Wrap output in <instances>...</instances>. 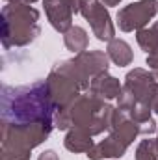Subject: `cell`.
Returning a JSON list of instances; mask_svg holds the SVG:
<instances>
[{
  "instance_id": "cell-10",
  "label": "cell",
  "mask_w": 158,
  "mask_h": 160,
  "mask_svg": "<svg viewBox=\"0 0 158 160\" xmlns=\"http://www.w3.org/2000/svg\"><path fill=\"white\" fill-rule=\"evenodd\" d=\"M108 130H110L112 136L123 140L126 145H130V143L140 136V127H138V123H134V121L130 119V116H128L126 112L119 110L117 106H116V110H114L112 123H110V128H108Z\"/></svg>"
},
{
  "instance_id": "cell-11",
  "label": "cell",
  "mask_w": 158,
  "mask_h": 160,
  "mask_svg": "<svg viewBox=\"0 0 158 160\" xmlns=\"http://www.w3.org/2000/svg\"><path fill=\"white\" fill-rule=\"evenodd\" d=\"M126 149H128V145H126L123 140H119V138H116V136L108 134L102 142L95 143V145L86 153V157H87L89 160L121 158V157H125Z\"/></svg>"
},
{
  "instance_id": "cell-19",
  "label": "cell",
  "mask_w": 158,
  "mask_h": 160,
  "mask_svg": "<svg viewBox=\"0 0 158 160\" xmlns=\"http://www.w3.org/2000/svg\"><path fill=\"white\" fill-rule=\"evenodd\" d=\"M134 104H136V99L128 93V91H121V95L117 97V108L119 110H123V112H130L132 108H134Z\"/></svg>"
},
{
  "instance_id": "cell-4",
  "label": "cell",
  "mask_w": 158,
  "mask_h": 160,
  "mask_svg": "<svg viewBox=\"0 0 158 160\" xmlns=\"http://www.w3.org/2000/svg\"><path fill=\"white\" fill-rule=\"evenodd\" d=\"M110 58L102 50H84L71 60L58 62L52 69L71 78L80 89H89L91 80L102 73H108Z\"/></svg>"
},
{
  "instance_id": "cell-26",
  "label": "cell",
  "mask_w": 158,
  "mask_h": 160,
  "mask_svg": "<svg viewBox=\"0 0 158 160\" xmlns=\"http://www.w3.org/2000/svg\"><path fill=\"white\" fill-rule=\"evenodd\" d=\"M6 2H9V4H11V2H21V0H6Z\"/></svg>"
},
{
  "instance_id": "cell-13",
  "label": "cell",
  "mask_w": 158,
  "mask_h": 160,
  "mask_svg": "<svg viewBox=\"0 0 158 160\" xmlns=\"http://www.w3.org/2000/svg\"><path fill=\"white\" fill-rule=\"evenodd\" d=\"M63 145L71 153H87L95 143H93V136L89 132H86L84 128H78V127H73L67 130Z\"/></svg>"
},
{
  "instance_id": "cell-7",
  "label": "cell",
  "mask_w": 158,
  "mask_h": 160,
  "mask_svg": "<svg viewBox=\"0 0 158 160\" xmlns=\"http://www.w3.org/2000/svg\"><path fill=\"white\" fill-rule=\"evenodd\" d=\"M45 80H47L48 95H50V99H52L56 110H65V108H69V106L77 101V97L82 95V89H80L73 80L67 78V77L62 75V73H58V71H54V69L48 73V77Z\"/></svg>"
},
{
  "instance_id": "cell-12",
  "label": "cell",
  "mask_w": 158,
  "mask_h": 160,
  "mask_svg": "<svg viewBox=\"0 0 158 160\" xmlns=\"http://www.w3.org/2000/svg\"><path fill=\"white\" fill-rule=\"evenodd\" d=\"M123 91V84L110 73H102L91 80L89 84V93L102 99V101H114L117 99Z\"/></svg>"
},
{
  "instance_id": "cell-22",
  "label": "cell",
  "mask_w": 158,
  "mask_h": 160,
  "mask_svg": "<svg viewBox=\"0 0 158 160\" xmlns=\"http://www.w3.org/2000/svg\"><path fill=\"white\" fill-rule=\"evenodd\" d=\"M151 110L158 114V82H156V88H155V93H153V99H151Z\"/></svg>"
},
{
  "instance_id": "cell-3",
  "label": "cell",
  "mask_w": 158,
  "mask_h": 160,
  "mask_svg": "<svg viewBox=\"0 0 158 160\" xmlns=\"http://www.w3.org/2000/svg\"><path fill=\"white\" fill-rule=\"evenodd\" d=\"M67 110L73 127L84 128L91 136H99L110 128L116 106L108 104V101H102L91 93H82Z\"/></svg>"
},
{
  "instance_id": "cell-24",
  "label": "cell",
  "mask_w": 158,
  "mask_h": 160,
  "mask_svg": "<svg viewBox=\"0 0 158 160\" xmlns=\"http://www.w3.org/2000/svg\"><path fill=\"white\" fill-rule=\"evenodd\" d=\"M151 28H153V32H155V34L158 36V21L155 22V24H153V26H151Z\"/></svg>"
},
{
  "instance_id": "cell-18",
  "label": "cell",
  "mask_w": 158,
  "mask_h": 160,
  "mask_svg": "<svg viewBox=\"0 0 158 160\" xmlns=\"http://www.w3.org/2000/svg\"><path fill=\"white\" fill-rule=\"evenodd\" d=\"M151 112H153L151 106L141 104V102H136L134 108H132L130 112H126V114L130 116V119L134 121V123H138V127H141V125H145V123H149V121L153 119Z\"/></svg>"
},
{
  "instance_id": "cell-21",
  "label": "cell",
  "mask_w": 158,
  "mask_h": 160,
  "mask_svg": "<svg viewBox=\"0 0 158 160\" xmlns=\"http://www.w3.org/2000/svg\"><path fill=\"white\" fill-rule=\"evenodd\" d=\"M37 160H60L58 158V155H56V151H52V149H48V151H45V153H41L39 158Z\"/></svg>"
},
{
  "instance_id": "cell-16",
  "label": "cell",
  "mask_w": 158,
  "mask_h": 160,
  "mask_svg": "<svg viewBox=\"0 0 158 160\" xmlns=\"http://www.w3.org/2000/svg\"><path fill=\"white\" fill-rule=\"evenodd\" d=\"M136 41L140 45V48L147 54H151L153 50L158 48V36L153 32V28H141L136 32Z\"/></svg>"
},
{
  "instance_id": "cell-20",
  "label": "cell",
  "mask_w": 158,
  "mask_h": 160,
  "mask_svg": "<svg viewBox=\"0 0 158 160\" xmlns=\"http://www.w3.org/2000/svg\"><path fill=\"white\" fill-rule=\"evenodd\" d=\"M145 63L149 65V71L153 73V77L158 80V48H156V50H153L151 54H147Z\"/></svg>"
},
{
  "instance_id": "cell-23",
  "label": "cell",
  "mask_w": 158,
  "mask_h": 160,
  "mask_svg": "<svg viewBox=\"0 0 158 160\" xmlns=\"http://www.w3.org/2000/svg\"><path fill=\"white\" fill-rule=\"evenodd\" d=\"M119 2H121V0H102L104 6H119Z\"/></svg>"
},
{
  "instance_id": "cell-27",
  "label": "cell",
  "mask_w": 158,
  "mask_h": 160,
  "mask_svg": "<svg viewBox=\"0 0 158 160\" xmlns=\"http://www.w3.org/2000/svg\"><path fill=\"white\" fill-rule=\"evenodd\" d=\"M156 147H158V130H156Z\"/></svg>"
},
{
  "instance_id": "cell-2",
  "label": "cell",
  "mask_w": 158,
  "mask_h": 160,
  "mask_svg": "<svg viewBox=\"0 0 158 160\" xmlns=\"http://www.w3.org/2000/svg\"><path fill=\"white\" fill-rule=\"evenodd\" d=\"M39 11L24 2H11L0 13V39L4 48L28 47L37 39L41 28L37 24Z\"/></svg>"
},
{
  "instance_id": "cell-5",
  "label": "cell",
  "mask_w": 158,
  "mask_h": 160,
  "mask_svg": "<svg viewBox=\"0 0 158 160\" xmlns=\"http://www.w3.org/2000/svg\"><path fill=\"white\" fill-rule=\"evenodd\" d=\"M80 15L89 22L93 36L99 41L110 43L116 38V26L102 0H80Z\"/></svg>"
},
{
  "instance_id": "cell-6",
  "label": "cell",
  "mask_w": 158,
  "mask_h": 160,
  "mask_svg": "<svg viewBox=\"0 0 158 160\" xmlns=\"http://www.w3.org/2000/svg\"><path fill=\"white\" fill-rule=\"evenodd\" d=\"M158 13V0H138L117 11V24L123 32H138Z\"/></svg>"
},
{
  "instance_id": "cell-8",
  "label": "cell",
  "mask_w": 158,
  "mask_h": 160,
  "mask_svg": "<svg viewBox=\"0 0 158 160\" xmlns=\"http://www.w3.org/2000/svg\"><path fill=\"white\" fill-rule=\"evenodd\" d=\"M155 88H156V78L153 77L151 71L143 67H134L132 71H128L123 82V89L128 91L136 99V102H141L147 106H151Z\"/></svg>"
},
{
  "instance_id": "cell-28",
  "label": "cell",
  "mask_w": 158,
  "mask_h": 160,
  "mask_svg": "<svg viewBox=\"0 0 158 160\" xmlns=\"http://www.w3.org/2000/svg\"><path fill=\"white\" fill-rule=\"evenodd\" d=\"M0 160H7V158H2V157H0Z\"/></svg>"
},
{
  "instance_id": "cell-17",
  "label": "cell",
  "mask_w": 158,
  "mask_h": 160,
  "mask_svg": "<svg viewBox=\"0 0 158 160\" xmlns=\"http://www.w3.org/2000/svg\"><path fill=\"white\" fill-rule=\"evenodd\" d=\"M136 160H158V147L156 140H141L136 147Z\"/></svg>"
},
{
  "instance_id": "cell-15",
  "label": "cell",
  "mask_w": 158,
  "mask_h": 160,
  "mask_svg": "<svg viewBox=\"0 0 158 160\" xmlns=\"http://www.w3.org/2000/svg\"><path fill=\"white\" fill-rule=\"evenodd\" d=\"M63 43H65L67 50H71L75 54H80V52L87 50L89 36H87V32L82 26H73V28H69L63 34Z\"/></svg>"
},
{
  "instance_id": "cell-9",
  "label": "cell",
  "mask_w": 158,
  "mask_h": 160,
  "mask_svg": "<svg viewBox=\"0 0 158 160\" xmlns=\"http://www.w3.org/2000/svg\"><path fill=\"white\" fill-rule=\"evenodd\" d=\"M43 6L50 26L60 34L73 28V15L80 13V0H43Z\"/></svg>"
},
{
  "instance_id": "cell-14",
  "label": "cell",
  "mask_w": 158,
  "mask_h": 160,
  "mask_svg": "<svg viewBox=\"0 0 158 160\" xmlns=\"http://www.w3.org/2000/svg\"><path fill=\"white\" fill-rule=\"evenodd\" d=\"M106 54H108V58H110L117 67L130 65V63H132V60H134L132 47H130L125 39H117V38H114V39L108 43Z\"/></svg>"
},
{
  "instance_id": "cell-25",
  "label": "cell",
  "mask_w": 158,
  "mask_h": 160,
  "mask_svg": "<svg viewBox=\"0 0 158 160\" xmlns=\"http://www.w3.org/2000/svg\"><path fill=\"white\" fill-rule=\"evenodd\" d=\"M21 2H24V4H34V2H37V0H21Z\"/></svg>"
},
{
  "instance_id": "cell-1",
  "label": "cell",
  "mask_w": 158,
  "mask_h": 160,
  "mask_svg": "<svg viewBox=\"0 0 158 160\" xmlns=\"http://www.w3.org/2000/svg\"><path fill=\"white\" fill-rule=\"evenodd\" d=\"M54 116L56 106L48 95L47 80H36L26 86H2L0 125L54 127Z\"/></svg>"
}]
</instances>
